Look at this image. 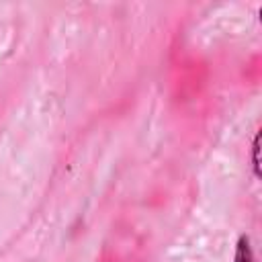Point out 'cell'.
Returning <instances> with one entry per match:
<instances>
[{
  "instance_id": "obj_1",
  "label": "cell",
  "mask_w": 262,
  "mask_h": 262,
  "mask_svg": "<svg viewBox=\"0 0 262 262\" xmlns=\"http://www.w3.org/2000/svg\"><path fill=\"white\" fill-rule=\"evenodd\" d=\"M233 262H256L254 254H252V248H250V237L248 235H239L237 246H235Z\"/></svg>"
},
{
  "instance_id": "obj_2",
  "label": "cell",
  "mask_w": 262,
  "mask_h": 262,
  "mask_svg": "<svg viewBox=\"0 0 262 262\" xmlns=\"http://www.w3.org/2000/svg\"><path fill=\"white\" fill-rule=\"evenodd\" d=\"M260 133L254 135V143H252V168H254V174L256 178H260Z\"/></svg>"
}]
</instances>
